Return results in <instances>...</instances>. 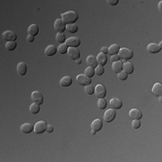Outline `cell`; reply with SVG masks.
<instances>
[{"mask_svg":"<svg viewBox=\"0 0 162 162\" xmlns=\"http://www.w3.org/2000/svg\"><path fill=\"white\" fill-rule=\"evenodd\" d=\"M60 86H62V87H69V86H71L72 84V78L68 77V76H66L64 78H61V80H60V82H59Z\"/></svg>","mask_w":162,"mask_h":162,"instance_id":"603a6c76","label":"cell"},{"mask_svg":"<svg viewBox=\"0 0 162 162\" xmlns=\"http://www.w3.org/2000/svg\"><path fill=\"white\" fill-rule=\"evenodd\" d=\"M85 92L87 95H93L95 94V87L92 85H88L85 87Z\"/></svg>","mask_w":162,"mask_h":162,"instance_id":"e575fe53","label":"cell"},{"mask_svg":"<svg viewBox=\"0 0 162 162\" xmlns=\"http://www.w3.org/2000/svg\"><path fill=\"white\" fill-rule=\"evenodd\" d=\"M91 128L92 130H95L96 131H99L103 128V122L100 119H96L93 121V123L91 124Z\"/></svg>","mask_w":162,"mask_h":162,"instance_id":"2e32d148","label":"cell"},{"mask_svg":"<svg viewBox=\"0 0 162 162\" xmlns=\"http://www.w3.org/2000/svg\"><path fill=\"white\" fill-rule=\"evenodd\" d=\"M27 40L29 43H33L34 40V36H31V35H28V37H27Z\"/></svg>","mask_w":162,"mask_h":162,"instance_id":"b9f144b4","label":"cell"},{"mask_svg":"<svg viewBox=\"0 0 162 162\" xmlns=\"http://www.w3.org/2000/svg\"><path fill=\"white\" fill-rule=\"evenodd\" d=\"M123 70L124 72H126L128 75L129 74H131L133 72V70H134V67L133 65L131 64V62H124V68H123Z\"/></svg>","mask_w":162,"mask_h":162,"instance_id":"d4e9b609","label":"cell"},{"mask_svg":"<svg viewBox=\"0 0 162 162\" xmlns=\"http://www.w3.org/2000/svg\"><path fill=\"white\" fill-rule=\"evenodd\" d=\"M2 37L5 40L6 42H16V39H17V35L16 34H15L13 31H6L3 34Z\"/></svg>","mask_w":162,"mask_h":162,"instance_id":"ba28073f","label":"cell"},{"mask_svg":"<svg viewBox=\"0 0 162 162\" xmlns=\"http://www.w3.org/2000/svg\"><path fill=\"white\" fill-rule=\"evenodd\" d=\"M120 59H121V58H120V56H119L118 54H116V55H113L112 57H111V60H112L113 62L119 61Z\"/></svg>","mask_w":162,"mask_h":162,"instance_id":"74e56055","label":"cell"},{"mask_svg":"<svg viewBox=\"0 0 162 162\" xmlns=\"http://www.w3.org/2000/svg\"><path fill=\"white\" fill-rule=\"evenodd\" d=\"M107 3H108L110 6H116V5L119 3V0H108Z\"/></svg>","mask_w":162,"mask_h":162,"instance_id":"f35d334b","label":"cell"},{"mask_svg":"<svg viewBox=\"0 0 162 162\" xmlns=\"http://www.w3.org/2000/svg\"><path fill=\"white\" fill-rule=\"evenodd\" d=\"M118 79H120V80H126L127 79V78H128V74L126 73V72H124V70H122L121 72H119L118 73Z\"/></svg>","mask_w":162,"mask_h":162,"instance_id":"d590c367","label":"cell"},{"mask_svg":"<svg viewBox=\"0 0 162 162\" xmlns=\"http://www.w3.org/2000/svg\"><path fill=\"white\" fill-rule=\"evenodd\" d=\"M32 101L35 104L42 105L43 104V96L39 91H34L32 94Z\"/></svg>","mask_w":162,"mask_h":162,"instance_id":"30bf717a","label":"cell"},{"mask_svg":"<svg viewBox=\"0 0 162 162\" xmlns=\"http://www.w3.org/2000/svg\"><path fill=\"white\" fill-rule=\"evenodd\" d=\"M107 106V101L105 98H99L98 102H97V107L101 110L105 109Z\"/></svg>","mask_w":162,"mask_h":162,"instance_id":"83f0119b","label":"cell"},{"mask_svg":"<svg viewBox=\"0 0 162 162\" xmlns=\"http://www.w3.org/2000/svg\"><path fill=\"white\" fill-rule=\"evenodd\" d=\"M67 28V24L62 21V19H57L54 23V29L58 33H63Z\"/></svg>","mask_w":162,"mask_h":162,"instance_id":"9c48e42d","label":"cell"},{"mask_svg":"<svg viewBox=\"0 0 162 162\" xmlns=\"http://www.w3.org/2000/svg\"><path fill=\"white\" fill-rule=\"evenodd\" d=\"M120 49H121V48H120L119 45H117V44H113V45H111V46L108 48V54H110L111 56L116 55V54H118Z\"/></svg>","mask_w":162,"mask_h":162,"instance_id":"cb8c5ba5","label":"cell"},{"mask_svg":"<svg viewBox=\"0 0 162 162\" xmlns=\"http://www.w3.org/2000/svg\"><path fill=\"white\" fill-rule=\"evenodd\" d=\"M66 29L68 31V33L75 34V33H77L78 31V26L76 24H68Z\"/></svg>","mask_w":162,"mask_h":162,"instance_id":"f1b7e54d","label":"cell"},{"mask_svg":"<svg viewBox=\"0 0 162 162\" xmlns=\"http://www.w3.org/2000/svg\"><path fill=\"white\" fill-rule=\"evenodd\" d=\"M47 124L45 123L44 121H40L38 123L34 125V133L36 134H40L44 133V131L47 130Z\"/></svg>","mask_w":162,"mask_h":162,"instance_id":"277c9868","label":"cell"},{"mask_svg":"<svg viewBox=\"0 0 162 162\" xmlns=\"http://www.w3.org/2000/svg\"><path fill=\"white\" fill-rule=\"evenodd\" d=\"M152 93L157 96H161L162 95V85L160 83H156L152 87Z\"/></svg>","mask_w":162,"mask_h":162,"instance_id":"44dd1931","label":"cell"},{"mask_svg":"<svg viewBox=\"0 0 162 162\" xmlns=\"http://www.w3.org/2000/svg\"><path fill=\"white\" fill-rule=\"evenodd\" d=\"M162 49V43L160 42L159 44L156 43H149L147 47V50L149 53H158Z\"/></svg>","mask_w":162,"mask_h":162,"instance_id":"8fae6325","label":"cell"},{"mask_svg":"<svg viewBox=\"0 0 162 162\" xmlns=\"http://www.w3.org/2000/svg\"><path fill=\"white\" fill-rule=\"evenodd\" d=\"M87 64L88 65V67L90 68H96L98 66V62H97V59L95 56L93 55H90L87 58Z\"/></svg>","mask_w":162,"mask_h":162,"instance_id":"5bb4252c","label":"cell"},{"mask_svg":"<svg viewBox=\"0 0 162 162\" xmlns=\"http://www.w3.org/2000/svg\"><path fill=\"white\" fill-rule=\"evenodd\" d=\"M129 116L133 120H140L142 117V113L138 109H131L129 113Z\"/></svg>","mask_w":162,"mask_h":162,"instance_id":"4fadbf2b","label":"cell"},{"mask_svg":"<svg viewBox=\"0 0 162 162\" xmlns=\"http://www.w3.org/2000/svg\"><path fill=\"white\" fill-rule=\"evenodd\" d=\"M46 131H47V133H52V131H53V127H52V125H48V126H47Z\"/></svg>","mask_w":162,"mask_h":162,"instance_id":"60d3db41","label":"cell"},{"mask_svg":"<svg viewBox=\"0 0 162 162\" xmlns=\"http://www.w3.org/2000/svg\"><path fill=\"white\" fill-rule=\"evenodd\" d=\"M68 47L66 45V43H63V44H60L58 48V52L60 53V54H65V53H68Z\"/></svg>","mask_w":162,"mask_h":162,"instance_id":"1f68e13d","label":"cell"},{"mask_svg":"<svg viewBox=\"0 0 162 162\" xmlns=\"http://www.w3.org/2000/svg\"><path fill=\"white\" fill-rule=\"evenodd\" d=\"M77 81L78 83L81 86H88L91 85V82H92V80H91L90 78H88L87 76H86L85 74H80L77 77Z\"/></svg>","mask_w":162,"mask_h":162,"instance_id":"5b68a950","label":"cell"},{"mask_svg":"<svg viewBox=\"0 0 162 162\" xmlns=\"http://www.w3.org/2000/svg\"><path fill=\"white\" fill-rule=\"evenodd\" d=\"M68 55L70 59H78L80 58V52L78 48H68Z\"/></svg>","mask_w":162,"mask_h":162,"instance_id":"7c38bea8","label":"cell"},{"mask_svg":"<svg viewBox=\"0 0 162 162\" xmlns=\"http://www.w3.org/2000/svg\"><path fill=\"white\" fill-rule=\"evenodd\" d=\"M65 43L68 48H77L81 44V40L78 37H70L67 39Z\"/></svg>","mask_w":162,"mask_h":162,"instance_id":"3957f363","label":"cell"},{"mask_svg":"<svg viewBox=\"0 0 162 162\" xmlns=\"http://www.w3.org/2000/svg\"><path fill=\"white\" fill-rule=\"evenodd\" d=\"M57 50H58V49L54 45H49L45 49V54L47 56H53L54 54H56Z\"/></svg>","mask_w":162,"mask_h":162,"instance_id":"484cf974","label":"cell"},{"mask_svg":"<svg viewBox=\"0 0 162 162\" xmlns=\"http://www.w3.org/2000/svg\"><path fill=\"white\" fill-rule=\"evenodd\" d=\"M159 103L162 102V97L161 96H159Z\"/></svg>","mask_w":162,"mask_h":162,"instance_id":"bcb514c9","label":"cell"},{"mask_svg":"<svg viewBox=\"0 0 162 162\" xmlns=\"http://www.w3.org/2000/svg\"><path fill=\"white\" fill-rule=\"evenodd\" d=\"M116 117V112L115 109H109L106 110L105 113L104 115V120L106 122V123H111L113 122Z\"/></svg>","mask_w":162,"mask_h":162,"instance_id":"8992f818","label":"cell"},{"mask_svg":"<svg viewBox=\"0 0 162 162\" xmlns=\"http://www.w3.org/2000/svg\"><path fill=\"white\" fill-rule=\"evenodd\" d=\"M123 68H124V63L123 61H115V62H113V65H112V68L114 70V72L118 74L119 72H121L122 70H123Z\"/></svg>","mask_w":162,"mask_h":162,"instance_id":"e0dca14e","label":"cell"},{"mask_svg":"<svg viewBox=\"0 0 162 162\" xmlns=\"http://www.w3.org/2000/svg\"><path fill=\"white\" fill-rule=\"evenodd\" d=\"M76 63H77L78 65H80L81 63H82V59H81L80 58L78 59H76Z\"/></svg>","mask_w":162,"mask_h":162,"instance_id":"ee69618b","label":"cell"},{"mask_svg":"<svg viewBox=\"0 0 162 162\" xmlns=\"http://www.w3.org/2000/svg\"><path fill=\"white\" fill-rule=\"evenodd\" d=\"M17 72L20 76H24L27 72V66L24 62H20L17 65Z\"/></svg>","mask_w":162,"mask_h":162,"instance_id":"ffe728a7","label":"cell"},{"mask_svg":"<svg viewBox=\"0 0 162 162\" xmlns=\"http://www.w3.org/2000/svg\"><path fill=\"white\" fill-rule=\"evenodd\" d=\"M118 55L120 56L121 59H123L124 60H127L130 59L133 57V52L131 50L128 49V48H122L120 49Z\"/></svg>","mask_w":162,"mask_h":162,"instance_id":"7a4b0ae2","label":"cell"},{"mask_svg":"<svg viewBox=\"0 0 162 162\" xmlns=\"http://www.w3.org/2000/svg\"><path fill=\"white\" fill-rule=\"evenodd\" d=\"M110 105L113 107V109L118 110V109H121L122 106H123V102H122V100L119 98H113L110 101Z\"/></svg>","mask_w":162,"mask_h":162,"instance_id":"9a60e30c","label":"cell"},{"mask_svg":"<svg viewBox=\"0 0 162 162\" xmlns=\"http://www.w3.org/2000/svg\"><path fill=\"white\" fill-rule=\"evenodd\" d=\"M34 130V126L31 124H24L22 126H21V131L23 133H31L32 131Z\"/></svg>","mask_w":162,"mask_h":162,"instance_id":"ac0fdd59","label":"cell"},{"mask_svg":"<svg viewBox=\"0 0 162 162\" xmlns=\"http://www.w3.org/2000/svg\"><path fill=\"white\" fill-rule=\"evenodd\" d=\"M56 40L59 43L63 44V43H66L67 39H66V36H65V34L63 33H58L57 35H56Z\"/></svg>","mask_w":162,"mask_h":162,"instance_id":"4316f807","label":"cell"},{"mask_svg":"<svg viewBox=\"0 0 162 162\" xmlns=\"http://www.w3.org/2000/svg\"><path fill=\"white\" fill-rule=\"evenodd\" d=\"M95 94L98 98H105L106 96V89L103 85H97L95 87Z\"/></svg>","mask_w":162,"mask_h":162,"instance_id":"52a82bcc","label":"cell"},{"mask_svg":"<svg viewBox=\"0 0 162 162\" xmlns=\"http://www.w3.org/2000/svg\"><path fill=\"white\" fill-rule=\"evenodd\" d=\"M159 10L160 13L162 12V1H160V2L159 3Z\"/></svg>","mask_w":162,"mask_h":162,"instance_id":"7bdbcfd3","label":"cell"},{"mask_svg":"<svg viewBox=\"0 0 162 162\" xmlns=\"http://www.w3.org/2000/svg\"><path fill=\"white\" fill-rule=\"evenodd\" d=\"M40 105H38V104L34 103L31 105V106H30V112H31L33 115H37L40 112Z\"/></svg>","mask_w":162,"mask_h":162,"instance_id":"f546056e","label":"cell"},{"mask_svg":"<svg viewBox=\"0 0 162 162\" xmlns=\"http://www.w3.org/2000/svg\"><path fill=\"white\" fill-rule=\"evenodd\" d=\"M96 59H97L98 65H100V66H105L107 63V56L105 54L102 53V52H100L97 55Z\"/></svg>","mask_w":162,"mask_h":162,"instance_id":"d6986e66","label":"cell"},{"mask_svg":"<svg viewBox=\"0 0 162 162\" xmlns=\"http://www.w3.org/2000/svg\"><path fill=\"white\" fill-rule=\"evenodd\" d=\"M16 47H17L16 42H8L6 44V49L7 50H9V52H11V50H14Z\"/></svg>","mask_w":162,"mask_h":162,"instance_id":"4dcf8cb0","label":"cell"},{"mask_svg":"<svg viewBox=\"0 0 162 162\" xmlns=\"http://www.w3.org/2000/svg\"><path fill=\"white\" fill-rule=\"evenodd\" d=\"M85 75L91 78H92V77L95 75V68H90V67L87 68L86 70H85Z\"/></svg>","mask_w":162,"mask_h":162,"instance_id":"836d02e7","label":"cell"},{"mask_svg":"<svg viewBox=\"0 0 162 162\" xmlns=\"http://www.w3.org/2000/svg\"><path fill=\"white\" fill-rule=\"evenodd\" d=\"M133 127L134 129H139L140 127V120H133Z\"/></svg>","mask_w":162,"mask_h":162,"instance_id":"8d00e7d4","label":"cell"},{"mask_svg":"<svg viewBox=\"0 0 162 162\" xmlns=\"http://www.w3.org/2000/svg\"><path fill=\"white\" fill-rule=\"evenodd\" d=\"M105 73V68L104 66H100L98 65L96 68H95V74L97 76H102Z\"/></svg>","mask_w":162,"mask_h":162,"instance_id":"d6a6232c","label":"cell"},{"mask_svg":"<svg viewBox=\"0 0 162 162\" xmlns=\"http://www.w3.org/2000/svg\"><path fill=\"white\" fill-rule=\"evenodd\" d=\"M91 133H92L93 135H95V134L96 133V131L95 130H92V131H91Z\"/></svg>","mask_w":162,"mask_h":162,"instance_id":"f6af8a7d","label":"cell"},{"mask_svg":"<svg viewBox=\"0 0 162 162\" xmlns=\"http://www.w3.org/2000/svg\"><path fill=\"white\" fill-rule=\"evenodd\" d=\"M101 52L104 53V54H108V48L107 47H103L102 49H101Z\"/></svg>","mask_w":162,"mask_h":162,"instance_id":"ab89813d","label":"cell"},{"mask_svg":"<svg viewBox=\"0 0 162 162\" xmlns=\"http://www.w3.org/2000/svg\"><path fill=\"white\" fill-rule=\"evenodd\" d=\"M28 34L31 36H36L39 34V27L37 24H32L28 28Z\"/></svg>","mask_w":162,"mask_h":162,"instance_id":"7402d4cb","label":"cell"},{"mask_svg":"<svg viewBox=\"0 0 162 162\" xmlns=\"http://www.w3.org/2000/svg\"><path fill=\"white\" fill-rule=\"evenodd\" d=\"M61 19L67 25L75 24L78 19V15L74 11H68L61 15Z\"/></svg>","mask_w":162,"mask_h":162,"instance_id":"6da1fadb","label":"cell"}]
</instances>
